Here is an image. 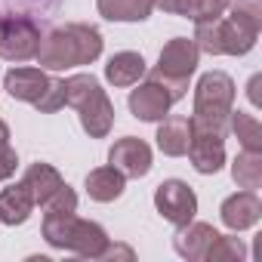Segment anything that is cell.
Here are the masks:
<instances>
[{
	"label": "cell",
	"instance_id": "cell-1",
	"mask_svg": "<svg viewBox=\"0 0 262 262\" xmlns=\"http://www.w3.org/2000/svg\"><path fill=\"white\" fill-rule=\"evenodd\" d=\"M99 56H102L99 28L83 25V22H71V25H62V28L50 31L47 37H40L34 59L47 71H62V68H74V65H90Z\"/></svg>",
	"mask_w": 262,
	"mask_h": 262
},
{
	"label": "cell",
	"instance_id": "cell-2",
	"mask_svg": "<svg viewBox=\"0 0 262 262\" xmlns=\"http://www.w3.org/2000/svg\"><path fill=\"white\" fill-rule=\"evenodd\" d=\"M43 237L56 250H68L80 259H99L108 247L102 225L80 219L74 210H43Z\"/></svg>",
	"mask_w": 262,
	"mask_h": 262
},
{
	"label": "cell",
	"instance_id": "cell-3",
	"mask_svg": "<svg viewBox=\"0 0 262 262\" xmlns=\"http://www.w3.org/2000/svg\"><path fill=\"white\" fill-rule=\"evenodd\" d=\"M234 105V80L225 71H210L198 80L194 86V114L191 129H201V133H228V114Z\"/></svg>",
	"mask_w": 262,
	"mask_h": 262
},
{
	"label": "cell",
	"instance_id": "cell-4",
	"mask_svg": "<svg viewBox=\"0 0 262 262\" xmlns=\"http://www.w3.org/2000/svg\"><path fill=\"white\" fill-rule=\"evenodd\" d=\"M65 105L77 108L80 126L93 139H105L114 123V105L93 74H71L65 80Z\"/></svg>",
	"mask_w": 262,
	"mask_h": 262
},
{
	"label": "cell",
	"instance_id": "cell-5",
	"mask_svg": "<svg viewBox=\"0 0 262 262\" xmlns=\"http://www.w3.org/2000/svg\"><path fill=\"white\" fill-rule=\"evenodd\" d=\"M198 56L201 50L194 47V40L188 37H173L164 50H161V59H158V68L155 71H145L151 80L164 83L173 96V102L185 99V90H188V77L194 74L198 68Z\"/></svg>",
	"mask_w": 262,
	"mask_h": 262
},
{
	"label": "cell",
	"instance_id": "cell-6",
	"mask_svg": "<svg viewBox=\"0 0 262 262\" xmlns=\"http://www.w3.org/2000/svg\"><path fill=\"white\" fill-rule=\"evenodd\" d=\"M40 28L28 16H4L0 19V59L28 62L37 56Z\"/></svg>",
	"mask_w": 262,
	"mask_h": 262
},
{
	"label": "cell",
	"instance_id": "cell-7",
	"mask_svg": "<svg viewBox=\"0 0 262 262\" xmlns=\"http://www.w3.org/2000/svg\"><path fill=\"white\" fill-rule=\"evenodd\" d=\"M155 207H158V213H161L167 222H173V225L179 228V225H185V222L194 219V213H198V198H194L191 185H185L182 179H167V182H161L158 191H155Z\"/></svg>",
	"mask_w": 262,
	"mask_h": 262
},
{
	"label": "cell",
	"instance_id": "cell-8",
	"mask_svg": "<svg viewBox=\"0 0 262 262\" xmlns=\"http://www.w3.org/2000/svg\"><path fill=\"white\" fill-rule=\"evenodd\" d=\"M108 164L114 170H120L123 179H142L151 170V148H148V142H142L136 136H123L111 145Z\"/></svg>",
	"mask_w": 262,
	"mask_h": 262
},
{
	"label": "cell",
	"instance_id": "cell-9",
	"mask_svg": "<svg viewBox=\"0 0 262 262\" xmlns=\"http://www.w3.org/2000/svg\"><path fill=\"white\" fill-rule=\"evenodd\" d=\"M185 155L191 158V167L198 173H204V176L219 173L222 164H225V136L191 129V142H188V151Z\"/></svg>",
	"mask_w": 262,
	"mask_h": 262
},
{
	"label": "cell",
	"instance_id": "cell-10",
	"mask_svg": "<svg viewBox=\"0 0 262 262\" xmlns=\"http://www.w3.org/2000/svg\"><path fill=\"white\" fill-rule=\"evenodd\" d=\"M170 105H173L170 90L164 83L151 80V77L145 83H139V90L129 93V111H133V117H139V120H164Z\"/></svg>",
	"mask_w": 262,
	"mask_h": 262
},
{
	"label": "cell",
	"instance_id": "cell-11",
	"mask_svg": "<svg viewBox=\"0 0 262 262\" xmlns=\"http://www.w3.org/2000/svg\"><path fill=\"white\" fill-rule=\"evenodd\" d=\"M216 237H219V231L210 222H194L191 219V222L179 225V231L173 237V247H176V253L182 259L198 262V259H207V253H210V247H213Z\"/></svg>",
	"mask_w": 262,
	"mask_h": 262
},
{
	"label": "cell",
	"instance_id": "cell-12",
	"mask_svg": "<svg viewBox=\"0 0 262 262\" xmlns=\"http://www.w3.org/2000/svg\"><path fill=\"white\" fill-rule=\"evenodd\" d=\"M50 80H53V77H50L43 68H10V71H7L4 86H7V93H10L13 99L37 105V102H40V96L47 93Z\"/></svg>",
	"mask_w": 262,
	"mask_h": 262
},
{
	"label": "cell",
	"instance_id": "cell-13",
	"mask_svg": "<svg viewBox=\"0 0 262 262\" xmlns=\"http://www.w3.org/2000/svg\"><path fill=\"white\" fill-rule=\"evenodd\" d=\"M219 213H222V222H225L231 231H244V228H250V225L259 222V216H262V201L256 198V191H247V188H244V191L225 198Z\"/></svg>",
	"mask_w": 262,
	"mask_h": 262
},
{
	"label": "cell",
	"instance_id": "cell-14",
	"mask_svg": "<svg viewBox=\"0 0 262 262\" xmlns=\"http://www.w3.org/2000/svg\"><path fill=\"white\" fill-rule=\"evenodd\" d=\"M188 142H191V120L179 114L164 117V123L158 126V148L167 158H182L188 151Z\"/></svg>",
	"mask_w": 262,
	"mask_h": 262
},
{
	"label": "cell",
	"instance_id": "cell-15",
	"mask_svg": "<svg viewBox=\"0 0 262 262\" xmlns=\"http://www.w3.org/2000/svg\"><path fill=\"white\" fill-rule=\"evenodd\" d=\"M145 71H148V68H145V59H142L139 53H129V50L111 56L108 65H105V77H108V83H114V86H136V83L145 77Z\"/></svg>",
	"mask_w": 262,
	"mask_h": 262
},
{
	"label": "cell",
	"instance_id": "cell-16",
	"mask_svg": "<svg viewBox=\"0 0 262 262\" xmlns=\"http://www.w3.org/2000/svg\"><path fill=\"white\" fill-rule=\"evenodd\" d=\"M22 182H25V188L31 191V198H34V207L40 204H47L62 185H65V179L59 176V170L56 167H50V164H31L28 170H25V176H22Z\"/></svg>",
	"mask_w": 262,
	"mask_h": 262
},
{
	"label": "cell",
	"instance_id": "cell-17",
	"mask_svg": "<svg viewBox=\"0 0 262 262\" xmlns=\"http://www.w3.org/2000/svg\"><path fill=\"white\" fill-rule=\"evenodd\" d=\"M34 210V198L25 188V182H16L0 191V222L4 225H22Z\"/></svg>",
	"mask_w": 262,
	"mask_h": 262
},
{
	"label": "cell",
	"instance_id": "cell-18",
	"mask_svg": "<svg viewBox=\"0 0 262 262\" xmlns=\"http://www.w3.org/2000/svg\"><path fill=\"white\" fill-rule=\"evenodd\" d=\"M96 7L108 22H145L155 10V0H96Z\"/></svg>",
	"mask_w": 262,
	"mask_h": 262
},
{
	"label": "cell",
	"instance_id": "cell-19",
	"mask_svg": "<svg viewBox=\"0 0 262 262\" xmlns=\"http://www.w3.org/2000/svg\"><path fill=\"white\" fill-rule=\"evenodd\" d=\"M123 182H126L123 173L108 164V167H99V170H93V173L86 176V191H90L93 201L108 204V201H117V198L123 194Z\"/></svg>",
	"mask_w": 262,
	"mask_h": 262
},
{
	"label": "cell",
	"instance_id": "cell-20",
	"mask_svg": "<svg viewBox=\"0 0 262 262\" xmlns=\"http://www.w3.org/2000/svg\"><path fill=\"white\" fill-rule=\"evenodd\" d=\"M228 129L237 136V142L244 145V151H262V126L253 114L247 111H234L228 114Z\"/></svg>",
	"mask_w": 262,
	"mask_h": 262
},
{
	"label": "cell",
	"instance_id": "cell-21",
	"mask_svg": "<svg viewBox=\"0 0 262 262\" xmlns=\"http://www.w3.org/2000/svg\"><path fill=\"white\" fill-rule=\"evenodd\" d=\"M231 176L241 188L256 191L262 185V151H241L231 164Z\"/></svg>",
	"mask_w": 262,
	"mask_h": 262
},
{
	"label": "cell",
	"instance_id": "cell-22",
	"mask_svg": "<svg viewBox=\"0 0 262 262\" xmlns=\"http://www.w3.org/2000/svg\"><path fill=\"white\" fill-rule=\"evenodd\" d=\"M225 10H228V0H176V7H173L176 16H185L191 22L219 19L225 16Z\"/></svg>",
	"mask_w": 262,
	"mask_h": 262
},
{
	"label": "cell",
	"instance_id": "cell-23",
	"mask_svg": "<svg viewBox=\"0 0 262 262\" xmlns=\"http://www.w3.org/2000/svg\"><path fill=\"white\" fill-rule=\"evenodd\" d=\"M244 256H247V247H244L241 237H225V234H219V237L213 241L210 253H207V262H225V259H244Z\"/></svg>",
	"mask_w": 262,
	"mask_h": 262
},
{
	"label": "cell",
	"instance_id": "cell-24",
	"mask_svg": "<svg viewBox=\"0 0 262 262\" xmlns=\"http://www.w3.org/2000/svg\"><path fill=\"white\" fill-rule=\"evenodd\" d=\"M65 105V80H50V86H47V93L40 96V102L34 105L37 111H43V114H53V111H59Z\"/></svg>",
	"mask_w": 262,
	"mask_h": 262
},
{
	"label": "cell",
	"instance_id": "cell-25",
	"mask_svg": "<svg viewBox=\"0 0 262 262\" xmlns=\"http://www.w3.org/2000/svg\"><path fill=\"white\" fill-rule=\"evenodd\" d=\"M16 167H19L16 151L13 148H4V151H0V179H10L16 173Z\"/></svg>",
	"mask_w": 262,
	"mask_h": 262
},
{
	"label": "cell",
	"instance_id": "cell-26",
	"mask_svg": "<svg viewBox=\"0 0 262 262\" xmlns=\"http://www.w3.org/2000/svg\"><path fill=\"white\" fill-rule=\"evenodd\" d=\"M4 148H10V129H7V123L0 120V151Z\"/></svg>",
	"mask_w": 262,
	"mask_h": 262
},
{
	"label": "cell",
	"instance_id": "cell-27",
	"mask_svg": "<svg viewBox=\"0 0 262 262\" xmlns=\"http://www.w3.org/2000/svg\"><path fill=\"white\" fill-rule=\"evenodd\" d=\"M256 90H259V74L250 80V99H253V105H259V93H256Z\"/></svg>",
	"mask_w": 262,
	"mask_h": 262
},
{
	"label": "cell",
	"instance_id": "cell-28",
	"mask_svg": "<svg viewBox=\"0 0 262 262\" xmlns=\"http://www.w3.org/2000/svg\"><path fill=\"white\" fill-rule=\"evenodd\" d=\"M155 7H161L164 13H173V7H176V0H155Z\"/></svg>",
	"mask_w": 262,
	"mask_h": 262
}]
</instances>
